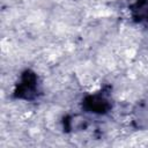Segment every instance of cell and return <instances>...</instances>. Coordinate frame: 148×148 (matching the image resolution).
I'll list each match as a JSON object with an SVG mask.
<instances>
[{"label": "cell", "instance_id": "3", "mask_svg": "<svg viewBox=\"0 0 148 148\" xmlns=\"http://www.w3.org/2000/svg\"><path fill=\"white\" fill-rule=\"evenodd\" d=\"M87 106L90 110V112L96 113H103L109 108L108 99L102 95H94L87 98Z\"/></svg>", "mask_w": 148, "mask_h": 148}, {"label": "cell", "instance_id": "2", "mask_svg": "<svg viewBox=\"0 0 148 148\" xmlns=\"http://www.w3.org/2000/svg\"><path fill=\"white\" fill-rule=\"evenodd\" d=\"M132 17L139 23H148V0H136L131 7Z\"/></svg>", "mask_w": 148, "mask_h": 148}, {"label": "cell", "instance_id": "1", "mask_svg": "<svg viewBox=\"0 0 148 148\" xmlns=\"http://www.w3.org/2000/svg\"><path fill=\"white\" fill-rule=\"evenodd\" d=\"M36 90H37V76L35 75V73L27 71L21 77V82L16 92H18L21 97L25 99H30L35 97Z\"/></svg>", "mask_w": 148, "mask_h": 148}]
</instances>
